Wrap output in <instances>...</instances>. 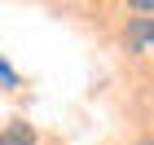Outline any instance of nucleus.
Listing matches in <instances>:
<instances>
[{
	"instance_id": "nucleus-5",
	"label": "nucleus",
	"mask_w": 154,
	"mask_h": 145,
	"mask_svg": "<svg viewBox=\"0 0 154 145\" xmlns=\"http://www.w3.org/2000/svg\"><path fill=\"white\" fill-rule=\"evenodd\" d=\"M137 145H154V141H137Z\"/></svg>"
},
{
	"instance_id": "nucleus-3",
	"label": "nucleus",
	"mask_w": 154,
	"mask_h": 145,
	"mask_svg": "<svg viewBox=\"0 0 154 145\" xmlns=\"http://www.w3.org/2000/svg\"><path fill=\"white\" fill-rule=\"evenodd\" d=\"M0 79H5V84H9V88L18 84V79H13V71H9V66H5V62H0Z\"/></svg>"
},
{
	"instance_id": "nucleus-2",
	"label": "nucleus",
	"mask_w": 154,
	"mask_h": 145,
	"mask_svg": "<svg viewBox=\"0 0 154 145\" xmlns=\"http://www.w3.org/2000/svg\"><path fill=\"white\" fill-rule=\"evenodd\" d=\"M35 136H31V128H13V132H5V145H31Z\"/></svg>"
},
{
	"instance_id": "nucleus-1",
	"label": "nucleus",
	"mask_w": 154,
	"mask_h": 145,
	"mask_svg": "<svg viewBox=\"0 0 154 145\" xmlns=\"http://www.w3.org/2000/svg\"><path fill=\"white\" fill-rule=\"evenodd\" d=\"M123 40H128V48H132V53L154 57V18H137V22H128Z\"/></svg>"
},
{
	"instance_id": "nucleus-4",
	"label": "nucleus",
	"mask_w": 154,
	"mask_h": 145,
	"mask_svg": "<svg viewBox=\"0 0 154 145\" xmlns=\"http://www.w3.org/2000/svg\"><path fill=\"white\" fill-rule=\"evenodd\" d=\"M132 9H137V13H154V0H137Z\"/></svg>"
}]
</instances>
